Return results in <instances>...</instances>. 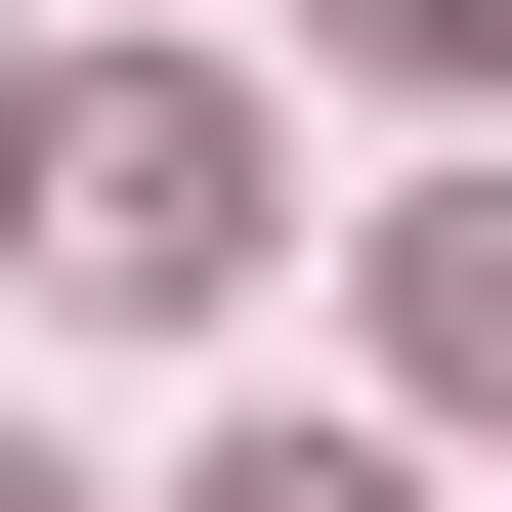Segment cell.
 I'll return each instance as SVG.
<instances>
[{"label":"cell","mask_w":512,"mask_h":512,"mask_svg":"<svg viewBox=\"0 0 512 512\" xmlns=\"http://www.w3.org/2000/svg\"><path fill=\"white\" fill-rule=\"evenodd\" d=\"M171 512H427V470H384V427H214Z\"/></svg>","instance_id":"2"},{"label":"cell","mask_w":512,"mask_h":512,"mask_svg":"<svg viewBox=\"0 0 512 512\" xmlns=\"http://www.w3.org/2000/svg\"><path fill=\"white\" fill-rule=\"evenodd\" d=\"M427 384H512V214H427Z\"/></svg>","instance_id":"3"},{"label":"cell","mask_w":512,"mask_h":512,"mask_svg":"<svg viewBox=\"0 0 512 512\" xmlns=\"http://www.w3.org/2000/svg\"><path fill=\"white\" fill-rule=\"evenodd\" d=\"M0 171H43V43H0Z\"/></svg>","instance_id":"5"},{"label":"cell","mask_w":512,"mask_h":512,"mask_svg":"<svg viewBox=\"0 0 512 512\" xmlns=\"http://www.w3.org/2000/svg\"><path fill=\"white\" fill-rule=\"evenodd\" d=\"M342 43H384V86H512V0H342Z\"/></svg>","instance_id":"4"},{"label":"cell","mask_w":512,"mask_h":512,"mask_svg":"<svg viewBox=\"0 0 512 512\" xmlns=\"http://www.w3.org/2000/svg\"><path fill=\"white\" fill-rule=\"evenodd\" d=\"M0 512H86V470H43V427H0Z\"/></svg>","instance_id":"6"},{"label":"cell","mask_w":512,"mask_h":512,"mask_svg":"<svg viewBox=\"0 0 512 512\" xmlns=\"http://www.w3.org/2000/svg\"><path fill=\"white\" fill-rule=\"evenodd\" d=\"M0 214L86 256V299H256V86H214V43H128V86H43Z\"/></svg>","instance_id":"1"}]
</instances>
